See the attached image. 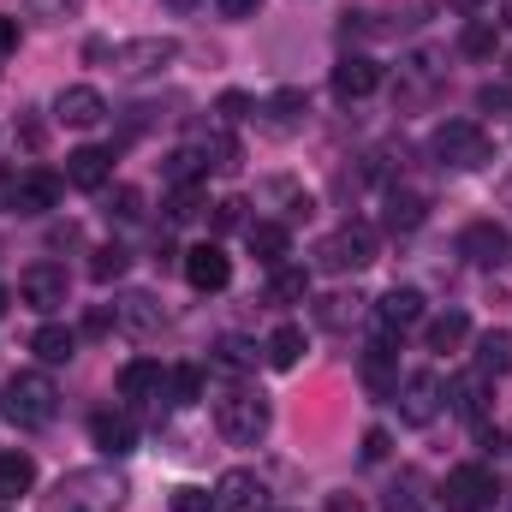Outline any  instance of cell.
I'll return each instance as SVG.
<instances>
[{"label":"cell","mask_w":512,"mask_h":512,"mask_svg":"<svg viewBox=\"0 0 512 512\" xmlns=\"http://www.w3.org/2000/svg\"><path fill=\"white\" fill-rule=\"evenodd\" d=\"M215 370H227V376L256 370V346L251 340H239V334H221V340H215Z\"/></svg>","instance_id":"obj_34"},{"label":"cell","mask_w":512,"mask_h":512,"mask_svg":"<svg viewBox=\"0 0 512 512\" xmlns=\"http://www.w3.org/2000/svg\"><path fill=\"white\" fill-rule=\"evenodd\" d=\"M245 209H251L245 197H221V203H215V215H209V221H215V233H245V227H251V215H245Z\"/></svg>","instance_id":"obj_40"},{"label":"cell","mask_w":512,"mask_h":512,"mask_svg":"<svg viewBox=\"0 0 512 512\" xmlns=\"http://www.w3.org/2000/svg\"><path fill=\"white\" fill-rule=\"evenodd\" d=\"M268 507V489L256 471H227L215 483V512H262Z\"/></svg>","instance_id":"obj_18"},{"label":"cell","mask_w":512,"mask_h":512,"mask_svg":"<svg viewBox=\"0 0 512 512\" xmlns=\"http://www.w3.org/2000/svg\"><path fill=\"white\" fill-rule=\"evenodd\" d=\"M393 399H399V417L423 429V423H435V417H441L447 387H441V376H435V370H417V376H405V382L393 387Z\"/></svg>","instance_id":"obj_8"},{"label":"cell","mask_w":512,"mask_h":512,"mask_svg":"<svg viewBox=\"0 0 512 512\" xmlns=\"http://www.w3.org/2000/svg\"><path fill=\"white\" fill-rule=\"evenodd\" d=\"M477 376H512V328H489L477 340Z\"/></svg>","instance_id":"obj_29"},{"label":"cell","mask_w":512,"mask_h":512,"mask_svg":"<svg viewBox=\"0 0 512 512\" xmlns=\"http://www.w3.org/2000/svg\"><path fill=\"white\" fill-rule=\"evenodd\" d=\"M126 268H131V251H126V245H102V251L90 256V280H102V286H108V280H120Z\"/></svg>","instance_id":"obj_37"},{"label":"cell","mask_w":512,"mask_h":512,"mask_svg":"<svg viewBox=\"0 0 512 512\" xmlns=\"http://www.w3.org/2000/svg\"><path fill=\"white\" fill-rule=\"evenodd\" d=\"M376 322H382L387 340L411 334V328L423 322V292H417V286H393V292H382V304H376Z\"/></svg>","instance_id":"obj_14"},{"label":"cell","mask_w":512,"mask_h":512,"mask_svg":"<svg viewBox=\"0 0 512 512\" xmlns=\"http://www.w3.org/2000/svg\"><path fill=\"white\" fill-rule=\"evenodd\" d=\"M268 423H274V405H268L256 387H233V393L215 405V429H221L233 447H256V441L268 435Z\"/></svg>","instance_id":"obj_4"},{"label":"cell","mask_w":512,"mask_h":512,"mask_svg":"<svg viewBox=\"0 0 512 512\" xmlns=\"http://www.w3.org/2000/svg\"><path fill=\"white\" fill-rule=\"evenodd\" d=\"M483 382H489V376H465V382L453 387V405H459L471 423H483V411H489V399H483Z\"/></svg>","instance_id":"obj_39"},{"label":"cell","mask_w":512,"mask_h":512,"mask_svg":"<svg viewBox=\"0 0 512 512\" xmlns=\"http://www.w3.org/2000/svg\"><path fill=\"white\" fill-rule=\"evenodd\" d=\"M36 489V459L30 453H0V501H18Z\"/></svg>","instance_id":"obj_30"},{"label":"cell","mask_w":512,"mask_h":512,"mask_svg":"<svg viewBox=\"0 0 512 512\" xmlns=\"http://www.w3.org/2000/svg\"><path fill=\"white\" fill-rule=\"evenodd\" d=\"M60 191H66V179L60 173H18V191H12V215H48L54 203H60Z\"/></svg>","instance_id":"obj_16"},{"label":"cell","mask_w":512,"mask_h":512,"mask_svg":"<svg viewBox=\"0 0 512 512\" xmlns=\"http://www.w3.org/2000/svg\"><path fill=\"white\" fill-rule=\"evenodd\" d=\"M382 90V66L370 60V54H346L340 66H334V96L340 102H364V96H376Z\"/></svg>","instance_id":"obj_15"},{"label":"cell","mask_w":512,"mask_h":512,"mask_svg":"<svg viewBox=\"0 0 512 512\" xmlns=\"http://www.w3.org/2000/svg\"><path fill=\"white\" fill-rule=\"evenodd\" d=\"M364 387H370L376 399H387V393L399 387V352H393V340H387V334L364 352Z\"/></svg>","instance_id":"obj_23"},{"label":"cell","mask_w":512,"mask_h":512,"mask_svg":"<svg viewBox=\"0 0 512 512\" xmlns=\"http://www.w3.org/2000/svg\"><path fill=\"white\" fill-rule=\"evenodd\" d=\"M447 512H495V477L483 465L447 471Z\"/></svg>","instance_id":"obj_10"},{"label":"cell","mask_w":512,"mask_h":512,"mask_svg":"<svg viewBox=\"0 0 512 512\" xmlns=\"http://www.w3.org/2000/svg\"><path fill=\"white\" fill-rule=\"evenodd\" d=\"M459 251L471 256V262H483V268H495V262L512 251V239L495 227V221H471V227L459 233Z\"/></svg>","instance_id":"obj_22"},{"label":"cell","mask_w":512,"mask_h":512,"mask_svg":"<svg viewBox=\"0 0 512 512\" xmlns=\"http://www.w3.org/2000/svg\"><path fill=\"white\" fill-rule=\"evenodd\" d=\"M179 268H185V280H191L197 292H221V286L233 280V256L221 251V245H191Z\"/></svg>","instance_id":"obj_13"},{"label":"cell","mask_w":512,"mask_h":512,"mask_svg":"<svg viewBox=\"0 0 512 512\" xmlns=\"http://www.w3.org/2000/svg\"><path fill=\"white\" fill-rule=\"evenodd\" d=\"M262 358L274 364V370H298V358H304V328H274L268 334V346H262Z\"/></svg>","instance_id":"obj_33"},{"label":"cell","mask_w":512,"mask_h":512,"mask_svg":"<svg viewBox=\"0 0 512 512\" xmlns=\"http://www.w3.org/2000/svg\"><path fill=\"white\" fill-rule=\"evenodd\" d=\"M507 18H512V0H507Z\"/></svg>","instance_id":"obj_53"},{"label":"cell","mask_w":512,"mask_h":512,"mask_svg":"<svg viewBox=\"0 0 512 512\" xmlns=\"http://www.w3.org/2000/svg\"><path fill=\"white\" fill-rule=\"evenodd\" d=\"M507 197H512V179H507Z\"/></svg>","instance_id":"obj_54"},{"label":"cell","mask_w":512,"mask_h":512,"mask_svg":"<svg viewBox=\"0 0 512 512\" xmlns=\"http://www.w3.org/2000/svg\"><path fill=\"white\" fill-rule=\"evenodd\" d=\"M108 328H120V322H114V310H96V316H90V322H84V334H90V340H102V334H108Z\"/></svg>","instance_id":"obj_46"},{"label":"cell","mask_w":512,"mask_h":512,"mask_svg":"<svg viewBox=\"0 0 512 512\" xmlns=\"http://www.w3.org/2000/svg\"><path fill=\"white\" fill-rule=\"evenodd\" d=\"M364 459H370V465L387 459V429H370V435H364Z\"/></svg>","instance_id":"obj_45"},{"label":"cell","mask_w":512,"mask_h":512,"mask_svg":"<svg viewBox=\"0 0 512 512\" xmlns=\"http://www.w3.org/2000/svg\"><path fill=\"white\" fill-rule=\"evenodd\" d=\"M423 215H429V197H423V191H411V185H393V191H387V227H393V233L423 227Z\"/></svg>","instance_id":"obj_26"},{"label":"cell","mask_w":512,"mask_h":512,"mask_svg":"<svg viewBox=\"0 0 512 512\" xmlns=\"http://www.w3.org/2000/svg\"><path fill=\"white\" fill-rule=\"evenodd\" d=\"M161 173H167V185H197V179L209 173V155H203V149H173V155L161 161Z\"/></svg>","instance_id":"obj_35"},{"label":"cell","mask_w":512,"mask_h":512,"mask_svg":"<svg viewBox=\"0 0 512 512\" xmlns=\"http://www.w3.org/2000/svg\"><path fill=\"white\" fill-rule=\"evenodd\" d=\"M108 221H120V227H131V221H143V191H131V185H120V191H108Z\"/></svg>","instance_id":"obj_41"},{"label":"cell","mask_w":512,"mask_h":512,"mask_svg":"<svg viewBox=\"0 0 512 512\" xmlns=\"http://www.w3.org/2000/svg\"><path fill=\"white\" fill-rule=\"evenodd\" d=\"M304 298H310V268L274 262L268 268V304H304Z\"/></svg>","instance_id":"obj_28"},{"label":"cell","mask_w":512,"mask_h":512,"mask_svg":"<svg viewBox=\"0 0 512 512\" xmlns=\"http://www.w3.org/2000/svg\"><path fill=\"white\" fill-rule=\"evenodd\" d=\"M30 12H36V18H48V24H60V18H78V12H84V0H30Z\"/></svg>","instance_id":"obj_42"},{"label":"cell","mask_w":512,"mask_h":512,"mask_svg":"<svg viewBox=\"0 0 512 512\" xmlns=\"http://www.w3.org/2000/svg\"><path fill=\"white\" fill-rule=\"evenodd\" d=\"M429 149H435V161L453 167V173H477V167L495 161V143H489V131L477 126V120H447V126L435 131Z\"/></svg>","instance_id":"obj_5"},{"label":"cell","mask_w":512,"mask_h":512,"mask_svg":"<svg viewBox=\"0 0 512 512\" xmlns=\"http://www.w3.org/2000/svg\"><path fill=\"white\" fill-rule=\"evenodd\" d=\"M245 114H251V96L227 90V96H221V120H245Z\"/></svg>","instance_id":"obj_44"},{"label":"cell","mask_w":512,"mask_h":512,"mask_svg":"<svg viewBox=\"0 0 512 512\" xmlns=\"http://www.w3.org/2000/svg\"><path fill=\"white\" fill-rule=\"evenodd\" d=\"M304 114H310L304 90H274V96L256 108V126L268 131V137H292V131L304 126Z\"/></svg>","instance_id":"obj_17"},{"label":"cell","mask_w":512,"mask_h":512,"mask_svg":"<svg viewBox=\"0 0 512 512\" xmlns=\"http://www.w3.org/2000/svg\"><path fill=\"white\" fill-rule=\"evenodd\" d=\"M256 6H262V0H221L227 18H256Z\"/></svg>","instance_id":"obj_49"},{"label":"cell","mask_w":512,"mask_h":512,"mask_svg":"<svg viewBox=\"0 0 512 512\" xmlns=\"http://www.w3.org/2000/svg\"><path fill=\"white\" fill-rule=\"evenodd\" d=\"M12 48H18V18L0 12V54H12Z\"/></svg>","instance_id":"obj_47"},{"label":"cell","mask_w":512,"mask_h":512,"mask_svg":"<svg viewBox=\"0 0 512 512\" xmlns=\"http://www.w3.org/2000/svg\"><path fill=\"white\" fill-rule=\"evenodd\" d=\"M465 340H471V316L465 310H441V316L423 322V346L429 352H459Z\"/></svg>","instance_id":"obj_25"},{"label":"cell","mask_w":512,"mask_h":512,"mask_svg":"<svg viewBox=\"0 0 512 512\" xmlns=\"http://www.w3.org/2000/svg\"><path fill=\"white\" fill-rule=\"evenodd\" d=\"M245 245H251V251L262 256L268 268H274V262H286V245H292V233H286L280 221H251V227H245Z\"/></svg>","instance_id":"obj_31"},{"label":"cell","mask_w":512,"mask_h":512,"mask_svg":"<svg viewBox=\"0 0 512 512\" xmlns=\"http://www.w3.org/2000/svg\"><path fill=\"white\" fill-rule=\"evenodd\" d=\"M6 298H12V292H6V286H0V310H6Z\"/></svg>","instance_id":"obj_52"},{"label":"cell","mask_w":512,"mask_h":512,"mask_svg":"<svg viewBox=\"0 0 512 512\" xmlns=\"http://www.w3.org/2000/svg\"><path fill=\"white\" fill-rule=\"evenodd\" d=\"M167 393H173L179 405L203 399V364H179V370H167Z\"/></svg>","instance_id":"obj_38"},{"label":"cell","mask_w":512,"mask_h":512,"mask_svg":"<svg viewBox=\"0 0 512 512\" xmlns=\"http://www.w3.org/2000/svg\"><path fill=\"white\" fill-rule=\"evenodd\" d=\"M167 512H215V495L209 489H173V507Z\"/></svg>","instance_id":"obj_43"},{"label":"cell","mask_w":512,"mask_h":512,"mask_svg":"<svg viewBox=\"0 0 512 512\" xmlns=\"http://www.w3.org/2000/svg\"><path fill=\"white\" fill-rule=\"evenodd\" d=\"M54 120L72 131H90L108 120V102H102V90H90V84H66L60 96H54Z\"/></svg>","instance_id":"obj_11"},{"label":"cell","mask_w":512,"mask_h":512,"mask_svg":"<svg viewBox=\"0 0 512 512\" xmlns=\"http://www.w3.org/2000/svg\"><path fill=\"white\" fill-rule=\"evenodd\" d=\"M447 84V54L441 48H411L399 60V102H429Z\"/></svg>","instance_id":"obj_7"},{"label":"cell","mask_w":512,"mask_h":512,"mask_svg":"<svg viewBox=\"0 0 512 512\" xmlns=\"http://www.w3.org/2000/svg\"><path fill=\"white\" fill-rule=\"evenodd\" d=\"M501 42H507V36H501V24H495L489 12L465 18V30H459V54H465V60H495Z\"/></svg>","instance_id":"obj_24"},{"label":"cell","mask_w":512,"mask_h":512,"mask_svg":"<svg viewBox=\"0 0 512 512\" xmlns=\"http://www.w3.org/2000/svg\"><path fill=\"white\" fill-rule=\"evenodd\" d=\"M483 108H507L512 102V90H501V84H483V96H477Z\"/></svg>","instance_id":"obj_48"},{"label":"cell","mask_w":512,"mask_h":512,"mask_svg":"<svg viewBox=\"0 0 512 512\" xmlns=\"http://www.w3.org/2000/svg\"><path fill=\"white\" fill-rule=\"evenodd\" d=\"M328 512H364V507H358V495H334V501H328Z\"/></svg>","instance_id":"obj_50"},{"label":"cell","mask_w":512,"mask_h":512,"mask_svg":"<svg viewBox=\"0 0 512 512\" xmlns=\"http://www.w3.org/2000/svg\"><path fill=\"white\" fill-rule=\"evenodd\" d=\"M120 399H126V405H155V411H161V399H167V370H161L155 358H131L126 370H120Z\"/></svg>","instance_id":"obj_12"},{"label":"cell","mask_w":512,"mask_h":512,"mask_svg":"<svg viewBox=\"0 0 512 512\" xmlns=\"http://www.w3.org/2000/svg\"><path fill=\"white\" fill-rule=\"evenodd\" d=\"M108 179H114V155H108V149L84 143V149L66 155V185H78V191H102Z\"/></svg>","instance_id":"obj_19"},{"label":"cell","mask_w":512,"mask_h":512,"mask_svg":"<svg viewBox=\"0 0 512 512\" xmlns=\"http://www.w3.org/2000/svg\"><path fill=\"white\" fill-rule=\"evenodd\" d=\"M114 322H120L126 334H155V328L167 322V310H161L155 292H126V298L114 304Z\"/></svg>","instance_id":"obj_21"},{"label":"cell","mask_w":512,"mask_h":512,"mask_svg":"<svg viewBox=\"0 0 512 512\" xmlns=\"http://www.w3.org/2000/svg\"><path fill=\"white\" fill-rule=\"evenodd\" d=\"M18 304H30L36 316H54V310L66 304V268H54V262L24 268V274H18Z\"/></svg>","instance_id":"obj_9"},{"label":"cell","mask_w":512,"mask_h":512,"mask_svg":"<svg viewBox=\"0 0 512 512\" xmlns=\"http://www.w3.org/2000/svg\"><path fill=\"white\" fill-rule=\"evenodd\" d=\"M131 495V483L114 465H84V471H66L48 495L42 512H120Z\"/></svg>","instance_id":"obj_1"},{"label":"cell","mask_w":512,"mask_h":512,"mask_svg":"<svg viewBox=\"0 0 512 512\" xmlns=\"http://www.w3.org/2000/svg\"><path fill=\"white\" fill-rule=\"evenodd\" d=\"M0 411H6L18 429H48V423L60 417V387L48 382L42 370H18V376L6 382V399H0Z\"/></svg>","instance_id":"obj_3"},{"label":"cell","mask_w":512,"mask_h":512,"mask_svg":"<svg viewBox=\"0 0 512 512\" xmlns=\"http://www.w3.org/2000/svg\"><path fill=\"white\" fill-rule=\"evenodd\" d=\"M203 215V191L197 185H173V197H167V227H185V221H197Z\"/></svg>","instance_id":"obj_36"},{"label":"cell","mask_w":512,"mask_h":512,"mask_svg":"<svg viewBox=\"0 0 512 512\" xmlns=\"http://www.w3.org/2000/svg\"><path fill=\"white\" fill-rule=\"evenodd\" d=\"M90 441H96L108 459H126L131 447H137V423H131L126 411H96V417H90Z\"/></svg>","instance_id":"obj_20"},{"label":"cell","mask_w":512,"mask_h":512,"mask_svg":"<svg viewBox=\"0 0 512 512\" xmlns=\"http://www.w3.org/2000/svg\"><path fill=\"white\" fill-rule=\"evenodd\" d=\"M90 60H114V78L143 84V78H161V72L179 60V42H173V36H131V42H120V48L90 42Z\"/></svg>","instance_id":"obj_2"},{"label":"cell","mask_w":512,"mask_h":512,"mask_svg":"<svg viewBox=\"0 0 512 512\" xmlns=\"http://www.w3.org/2000/svg\"><path fill=\"white\" fill-rule=\"evenodd\" d=\"M30 352H36L42 364H72V358H78V334L60 328V322H42V328L30 334Z\"/></svg>","instance_id":"obj_27"},{"label":"cell","mask_w":512,"mask_h":512,"mask_svg":"<svg viewBox=\"0 0 512 512\" xmlns=\"http://www.w3.org/2000/svg\"><path fill=\"white\" fill-rule=\"evenodd\" d=\"M370 262H376V233L364 221H346L316 245V268H328V274H358Z\"/></svg>","instance_id":"obj_6"},{"label":"cell","mask_w":512,"mask_h":512,"mask_svg":"<svg viewBox=\"0 0 512 512\" xmlns=\"http://www.w3.org/2000/svg\"><path fill=\"white\" fill-rule=\"evenodd\" d=\"M358 316H364V298H358V292H328V298L316 304V322L334 328V334H346Z\"/></svg>","instance_id":"obj_32"},{"label":"cell","mask_w":512,"mask_h":512,"mask_svg":"<svg viewBox=\"0 0 512 512\" xmlns=\"http://www.w3.org/2000/svg\"><path fill=\"white\" fill-rule=\"evenodd\" d=\"M167 6H173V12H191V6H197V0H167Z\"/></svg>","instance_id":"obj_51"}]
</instances>
